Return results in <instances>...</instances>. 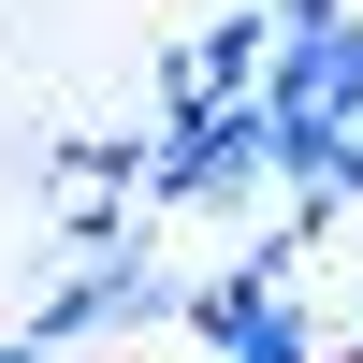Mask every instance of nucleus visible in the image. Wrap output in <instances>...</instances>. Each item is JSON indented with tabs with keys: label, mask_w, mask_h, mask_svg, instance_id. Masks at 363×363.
Segmentation results:
<instances>
[{
	"label": "nucleus",
	"mask_w": 363,
	"mask_h": 363,
	"mask_svg": "<svg viewBox=\"0 0 363 363\" xmlns=\"http://www.w3.org/2000/svg\"><path fill=\"white\" fill-rule=\"evenodd\" d=\"M277 189L262 174V102H174L145 145V203H203V218H247Z\"/></svg>",
	"instance_id": "nucleus-1"
},
{
	"label": "nucleus",
	"mask_w": 363,
	"mask_h": 363,
	"mask_svg": "<svg viewBox=\"0 0 363 363\" xmlns=\"http://www.w3.org/2000/svg\"><path fill=\"white\" fill-rule=\"evenodd\" d=\"M174 306H189V277H174V262H160V247L131 233V247H102V262H73V277H58L44 306H29V349L58 363V349H87V335H160Z\"/></svg>",
	"instance_id": "nucleus-2"
},
{
	"label": "nucleus",
	"mask_w": 363,
	"mask_h": 363,
	"mask_svg": "<svg viewBox=\"0 0 363 363\" xmlns=\"http://www.w3.org/2000/svg\"><path fill=\"white\" fill-rule=\"evenodd\" d=\"M262 73H277V15H262V0H218V15L160 58V116L174 102H262Z\"/></svg>",
	"instance_id": "nucleus-3"
},
{
	"label": "nucleus",
	"mask_w": 363,
	"mask_h": 363,
	"mask_svg": "<svg viewBox=\"0 0 363 363\" xmlns=\"http://www.w3.org/2000/svg\"><path fill=\"white\" fill-rule=\"evenodd\" d=\"M145 145L160 131H73V145H44V174H58V203H145Z\"/></svg>",
	"instance_id": "nucleus-4"
},
{
	"label": "nucleus",
	"mask_w": 363,
	"mask_h": 363,
	"mask_svg": "<svg viewBox=\"0 0 363 363\" xmlns=\"http://www.w3.org/2000/svg\"><path fill=\"white\" fill-rule=\"evenodd\" d=\"M218 363H335V335H320V320H306V291H291V306H277V320H247Z\"/></svg>",
	"instance_id": "nucleus-5"
},
{
	"label": "nucleus",
	"mask_w": 363,
	"mask_h": 363,
	"mask_svg": "<svg viewBox=\"0 0 363 363\" xmlns=\"http://www.w3.org/2000/svg\"><path fill=\"white\" fill-rule=\"evenodd\" d=\"M262 15H277V29H335L349 0H262Z\"/></svg>",
	"instance_id": "nucleus-6"
},
{
	"label": "nucleus",
	"mask_w": 363,
	"mask_h": 363,
	"mask_svg": "<svg viewBox=\"0 0 363 363\" xmlns=\"http://www.w3.org/2000/svg\"><path fill=\"white\" fill-rule=\"evenodd\" d=\"M335 116H349V131H363V58H349V87H335Z\"/></svg>",
	"instance_id": "nucleus-7"
},
{
	"label": "nucleus",
	"mask_w": 363,
	"mask_h": 363,
	"mask_svg": "<svg viewBox=\"0 0 363 363\" xmlns=\"http://www.w3.org/2000/svg\"><path fill=\"white\" fill-rule=\"evenodd\" d=\"M0 363H44V349H29V335H0Z\"/></svg>",
	"instance_id": "nucleus-8"
},
{
	"label": "nucleus",
	"mask_w": 363,
	"mask_h": 363,
	"mask_svg": "<svg viewBox=\"0 0 363 363\" xmlns=\"http://www.w3.org/2000/svg\"><path fill=\"white\" fill-rule=\"evenodd\" d=\"M335 363H363V335H335Z\"/></svg>",
	"instance_id": "nucleus-9"
}]
</instances>
